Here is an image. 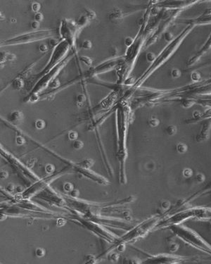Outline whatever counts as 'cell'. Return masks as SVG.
I'll return each instance as SVG.
<instances>
[{"label":"cell","instance_id":"obj_17","mask_svg":"<svg viewBox=\"0 0 211 264\" xmlns=\"http://www.w3.org/2000/svg\"><path fill=\"white\" fill-rule=\"evenodd\" d=\"M158 123H159V121H158V120L156 119V118H151V119H150V121H149V124H150V126H151L153 127H155L156 126H158Z\"/></svg>","mask_w":211,"mask_h":264},{"label":"cell","instance_id":"obj_5","mask_svg":"<svg viewBox=\"0 0 211 264\" xmlns=\"http://www.w3.org/2000/svg\"><path fill=\"white\" fill-rule=\"evenodd\" d=\"M35 126L37 129H39V130L43 129L44 126H45V122L43 120L38 119V120H37L35 121Z\"/></svg>","mask_w":211,"mask_h":264},{"label":"cell","instance_id":"obj_4","mask_svg":"<svg viewBox=\"0 0 211 264\" xmlns=\"http://www.w3.org/2000/svg\"><path fill=\"white\" fill-rule=\"evenodd\" d=\"M23 84V81H22L21 79L16 78V80H14V81L13 82V84H12V85H13V87L14 89H16V90H19V89H20V88L22 87Z\"/></svg>","mask_w":211,"mask_h":264},{"label":"cell","instance_id":"obj_7","mask_svg":"<svg viewBox=\"0 0 211 264\" xmlns=\"http://www.w3.org/2000/svg\"><path fill=\"white\" fill-rule=\"evenodd\" d=\"M40 8H41V6H40V4H39L38 2H33V3L32 4V5H31L32 10L34 12H35V13L39 12Z\"/></svg>","mask_w":211,"mask_h":264},{"label":"cell","instance_id":"obj_15","mask_svg":"<svg viewBox=\"0 0 211 264\" xmlns=\"http://www.w3.org/2000/svg\"><path fill=\"white\" fill-rule=\"evenodd\" d=\"M78 137V133L74 131H71L68 133V138L70 140H76V139Z\"/></svg>","mask_w":211,"mask_h":264},{"label":"cell","instance_id":"obj_9","mask_svg":"<svg viewBox=\"0 0 211 264\" xmlns=\"http://www.w3.org/2000/svg\"><path fill=\"white\" fill-rule=\"evenodd\" d=\"M146 61H149V62H153V61H155V59H156V56H155V54L152 53V52H149L147 53V54L146 56Z\"/></svg>","mask_w":211,"mask_h":264},{"label":"cell","instance_id":"obj_12","mask_svg":"<svg viewBox=\"0 0 211 264\" xmlns=\"http://www.w3.org/2000/svg\"><path fill=\"white\" fill-rule=\"evenodd\" d=\"M73 146L74 147L75 149H81L82 146H83V143H82L81 141H79V140H75L73 144Z\"/></svg>","mask_w":211,"mask_h":264},{"label":"cell","instance_id":"obj_16","mask_svg":"<svg viewBox=\"0 0 211 264\" xmlns=\"http://www.w3.org/2000/svg\"><path fill=\"white\" fill-rule=\"evenodd\" d=\"M133 42H134V39H133L132 37H126L125 39V41H124L125 44L127 47H130L133 44Z\"/></svg>","mask_w":211,"mask_h":264},{"label":"cell","instance_id":"obj_14","mask_svg":"<svg viewBox=\"0 0 211 264\" xmlns=\"http://www.w3.org/2000/svg\"><path fill=\"white\" fill-rule=\"evenodd\" d=\"M76 100H77L78 104L81 105V104H82L84 103V102H85V97L83 95H81V94H80V95H78L77 96V97H76Z\"/></svg>","mask_w":211,"mask_h":264},{"label":"cell","instance_id":"obj_20","mask_svg":"<svg viewBox=\"0 0 211 264\" xmlns=\"http://www.w3.org/2000/svg\"><path fill=\"white\" fill-rule=\"evenodd\" d=\"M30 27H31V28H32V29H37V28L39 27V23L35 21V20L32 21L31 23H30Z\"/></svg>","mask_w":211,"mask_h":264},{"label":"cell","instance_id":"obj_6","mask_svg":"<svg viewBox=\"0 0 211 264\" xmlns=\"http://www.w3.org/2000/svg\"><path fill=\"white\" fill-rule=\"evenodd\" d=\"M81 47H82V49H86V50L90 49L92 48V42H90V40L86 39V40H85V41L82 42V44H81Z\"/></svg>","mask_w":211,"mask_h":264},{"label":"cell","instance_id":"obj_2","mask_svg":"<svg viewBox=\"0 0 211 264\" xmlns=\"http://www.w3.org/2000/svg\"><path fill=\"white\" fill-rule=\"evenodd\" d=\"M10 118H11V119L13 121H14L15 123L19 122L20 119H22V118H23V114L20 111H13V112L11 113Z\"/></svg>","mask_w":211,"mask_h":264},{"label":"cell","instance_id":"obj_3","mask_svg":"<svg viewBox=\"0 0 211 264\" xmlns=\"http://www.w3.org/2000/svg\"><path fill=\"white\" fill-rule=\"evenodd\" d=\"M88 20H89V18H87V16H80L78 18V21H77V25L80 27H82V26L85 25L87 23Z\"/></svg>","mask_w":211,"mask_h":264},{"label":"cell","instance_id":"obj_22","mask_svg":"<svg viewBox=\"0 0 211 264\" xmlns=\"http://www.w3.org/2000/svg\"><path fill=\"white\" fill-rule=\"evenodd\" d=\"M24 142H25V140H24V139L22 137H16V143L18 144H19V145H21V144H24Z\"/></svg>","mask_w":211,"mask_h":264},{"label":"cell","instance_id":"obj_10","mask_svg":"<svg viewBox=\"0 0 211 264\" xmlns=\"http://www.w3.org/2000/svg\"><path fill=\"white\" fill-rule=\"evenodd\" d=\"M43 18L44 17L42 13H39V12L36 13L35 15H34V20H35V21L38 22V23L42 22V21L43 20Z\"/></svg>","mask_w":211,"mask_h":264},{"label":"cell","instance_id":"obj_24","mask_svg":"<svg viewBox=\"0 0 211 264\" xmlns=\"http://www.w3.org/2000/svg\"><path fill=\"white\" fill-rule=\"evenodd\" d=\"M57 40H56V39H49V45L51 46V47H54V46H55V45H56L57 44Z\"/></svg>","mask_w":211,"mask_h":264},{"label":"cell","instance_id":"obj_19","mask_svg":"<svg viewBox=\"0 0 211 264\" xmlns=\"http://www.w3.org/2000/svg\"><path fill=\"white\" fill-rule=\"evenodd\" d=\"M110 54L113 56H117V54H118V50H117V48L115 47L111 48V49H110Z\"/></svg>","mask_w":211,"mask_h":264},{"label":"cell","instance_id":"obj_11","mask_svg":"<svg viewBox=\"0 0 211 264\" xmlns=\"http://www.w3.org/2000/svg\"><path fill=\"white\" fill-rule=\"evenodd\" d=\"M80 59H81V61H82L83 63L86 64L87 66H90L92 65V59H90V57H87V56H82V57L80 58Z\"/></svg>","mask_w":211,"mask_h":264},{"label":"cell","instance_id":"obj_25","mask_svg":"<svg viewBox=\"0 0 211 264\" xmlns=\"http://www.w3.org/2000/svg\"><path fill=\"white\" fill-rule=\"evenodd\" d=\"M11 22L12 23H16V18H11Z\"/></svg>","mask_w":211,"mask_h":264},{"label":"cell","instance_id":"obj_23","mask_svg":"<svg viewBox=\"0 0 211 264\" xmlns=\"http://www.w3.org/2000/svg\"><path fill=\"white\" fill-rule=\"evenodd\" d=\"M36 254H37V256L41 257V256H44V251L43 249H37L36 250Z\"/></svg>","mask_w":211,"mask_h":264},{"label":"cell","instance_id":"obj_8","mask_svg":"<svg viewBox=\"0 0 211 264\" xmlns=\"http://www.w3.org/2000/svg\"><path fill=\"white\" fill-rule=\"evenodd\" d=\"M187 146H186L184 144H183V143H180V144H179L177 145V151H178L180 153H184V152H185V151H187Z\"/></svg>","mask_w":211,"mask_h":264},{"label":"cell","instance_id":"obj_13","mask_svg":"<svg viewBox=\"0 0 211 264\" xmlns=\"http://www.w3.org/2000/svg\"><path fill=\"white\" fill-rule=\"evenodd\" d=\"M180 75H181V73H180V70H178V69L175 68V69H172V71H171V75L173 78H177L180 77Z\"/></svg>","mask_w":211,"mask_h":264},{"label":"cell","instance_id":"obj_18","mask_svg":"<svg viewBox=\"0 0 211 264\" xmlns=\"http://www.w3.org/2000/svg\"><path fill=\"white\" fill-rule=\"evenodd\" d=\"M39 50L40 52L44 53V52H46L48 50V47L46 44H41V45L39 46Z\"/></svg>","mask_w":211,"mask_h":264},{"label":"cell","instance_id":"obj_1","mask_svg":"<svg viewBox=\"0 0 211 264\" xmlns=\"http://www.w3.org/2000/svg\"><path fill=\"white\" fill-rule=\"evenodd\" d=\"M109 19L113 23H120L122 21V12L118 8H115L109 14Z\"/></svg>","mask_w":211,"mask_h":264},{"label":"cell","instance_id":"obj_21","mask_svg":"<svg viewBox=\"0 0 211 264\" xmlns=\"http://www.w3.org/2000/svg\"><path fill=\"white\" fill-rule=\"evenodd\" d=\"M168 132H169V134H173L176 132L175 128L173 126H170L168 127Z\"/></svg>","mask_w":211,"mask_h":264}]
</instances>
